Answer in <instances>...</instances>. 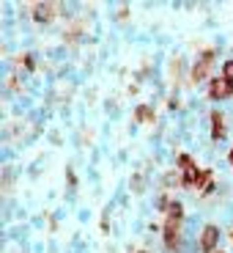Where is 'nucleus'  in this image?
I'll return each mask as SVG.
<instances>
[{
    "instance_id": "1",
    "label": "nucleus",
    "mask_w": 233,
    "mask_h": 253,
    "mask_svg": "<svg viewBox=\"0 0 233 253\" xmlns=\"http://www.w3.org/2000/svg\"><path fill=\"white\" fill-rule=\"evenodd\" d=\"M231 91H233V85H231V80H225V77H220V80L211 83V96H217V99L231 96Z\"/></svg>"
},
{
    "instance_id": "2",
    "label": "nucleus",
    "mask_w": 233,
    "mask_h": 253,
    "mask_svg": "<svg viewBox=\"0 0 233 253\" xmlns=\"http://www.w3.org/2000/svg\"><path fill=\"white\" fill-rule=\"evenodd\" d=\"M165 240H167V248H176V242H178V217H170V220H167Z\"/></svg>"
},
{
    "instance_id": "3",
    "label": "nucleus",
    "mask_w": 233,
    "mask_h": 253,
    "mask_svg": "<svg viewBox=\"0 0 233 253\" xmlns=\"http://www.w3.org/2000/svg\"><path fill=\"white\" fill-rule=\"evenodd\" d=\"M217 237H220V231H217V226H206V231H203V251H214L217 245Z\"/></svg>"
},
{
    "instance_id": "4",
    "label": "nucleus",
    "mask_w": 233,
    "mask_h": 253,
    "mask_svg": "<svg viewBox=\"0 0 233 253\" xmlns=\"http://www.w3.org/2000/svg\"><path fill=\"white\" fill-rule=\"evenodd\" d=\"M211 52H206V55H203V61L198 63L195 66V72H192V77H195V80H203V77H206V72H208V63H211Z\"/></svg>"
},
{
    "instance_id": "5",
    "label": "nucleus",
    "mask_w": 233,
    "mask_h": 253,
    "mask_svg": "<svg viewBox=\"0 0 233 253\" xmlns=\"http://www.w3.org/2000/svg\"><path fill=\"white\" fill-rule=\"evenodd\" d=\"M214 116V138L220 140L222 135H225V126H222V113H211Z\"/></svg>"
},
{
    "instance_id": "6",
    "label": "nucleus",
    "mask_w": 233,
    "mask_h": 253,
    "mask_svg": "<svg viewBox=\"0 0 233 253\" xmlns=\"http://www.w3.org/2000/svg\"><path fill=\"white\" fill-rule=\"evenodd\" d=\"M52 17V8L44 6V8H36V19H50Z\"/></svg>"
},
{
    "instance_id": "7",
    "label": "nucleus",
    "mask_w": 233,
    "mask_h": 253,
    "mask_svg": "<svg viewBox=\"0 0 233 253\" xmlns=\"http://www.w3.org/2000/svg\"><path fill=\"white\" fill-rule=\"evenodd\" d=\"M137 119L140 121H148V119H151V108H137Z\"/></svg>"
},
{
    "instance_id": "8",
    "label": "nucleus",
    "mask_w": 233,
    "mask_h": 253,
    "mask_svg": "<svg viewBox=\"0 0 233 253\" xmlns=\"http://www.w3.org/2000/svg\"><path fill=\"white\" fill-rule=\"evenodd\" d=\"M225 80H233V61L225 63Z\"/></svg>"
},
{
    "instance_id": "9",
    "label": "nucleus",
    "mask_w": 233,
    "mask_h": 253,
    "mask_svg": "<svg viewBox=\"0 0 233 253\" xmlns=\"http://www.w3.org/2000/svg\"><path fill=\"white\" fill-rule=\"evenodd\" d=\"M231 160H233V154H231Z\"/></svg>"
},
{
    "instance_id": "10",
    "label": "nucleus",
    "mask_w": 233,
    "mask_h": 253,
    "mask_svg": "<svg viewBox=\"0 0 233 253\" xmlns=\"http://www.w3.org/2000/svg\"><path fill=\"white\" fill-rule=\"evenodd\" d=\"M140 253H143V251H140Z\"/></svg>"
}]
</instances>
